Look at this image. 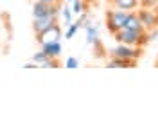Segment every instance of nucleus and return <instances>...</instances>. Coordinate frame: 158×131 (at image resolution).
I'll return each instance as SVG.
<instances>
[{
  "label": "nucleus",
  "mask_w": 158,
  "mask_h": 131,
  "mask_svg": "<svg viewBox=\"0 0 158 131\" xmlns=\"http://www.w3.org/2000/svg\"><path fill=\"white\" fill-rule=\"evenodd\" d=\"M79 31V27H77V23L76 22H72V23H69L67 25V31H65V38L67 40H72L74 36H76V32Z\"/></svg>",
  "instance_id": "obj_14"
},
{
  "label": "nucleus",
  "mask_w": 158,
  "mask_h": 131,
  "mask_svg": "<svg viewBox=\"0 0 158 131\" xmlns=\"http://www.w3.org/2000/svg\"><path fill=\"white\" fill-rule=\"evenodd\" d=\"M54 23H58V16H54V14L36 16V18H32V31H34V34H40L45 29H49L50 25H54Z\"/></svg>",
  "instance_id": "obj_4"
},
{
  "label": "nucleus",
  "mask_w": 158,
  "mask_h": 131,
  "mask_svg": "<svg viewBox=\"0 0 158 131\" xmlns=\"http://www.w3.org/2000/svg\"><path fill=\"white\" fill-rule=\"evenodd\" d=\"M110 58H120V59H131L137 61L142 56V49L137 45H124V43H117V47L108 49L106 51Z\"/></svg>",
  "instance_id": "obj_1"
},
{
  "label": "nucleus",
  "mask_w": 158,
  "mask_h": 131,
  "mask_svg": "<svg viewBox=\"0 0 158 131\" xmlns=\"http://www.w3.org/2000/svg\"><path fill=\"white\" fill-rule=\"evenodd\" d=\"M156 67H158V59H156Z\"/></svg>",
  "instance_id": "obj_24"
},
{
  "label": "nucleus",
  "mask_w": 158,
  "mask_h": 131,
  "mask_svg": "<svg viewBox=\"0 0 158 131\" xmlns=\"http://www.w3.org/2000/svg\"><path fill=\"white\" fill-rule=\"evenodd\" d=\"M138 18L146 31L156 29L158 27V11L155 7H138Z\"/></svg>",
  "instance_id": "obj_3"
},
{
  "label": "nucleus",
  "mask_w": 158,
  "mask_h": 131,
  "mask_svg": "<svg viewBox=\"0 0 158 131\" xmlns=\"http://www.w3.org/2000/svg\"><path fill=\"white\" fill-rule=\"evenodd\" d=\"M61 40V27L59 23H54L50 25L49 29H45L43 32L36 34V41L38 43H43V41H59Z\"/></svg>",
  "instance_id": "obj_6"
},
{
  "label": "nucleus",
  "mask_w": 158,
  "mask_h": 131,
  "mask_svg": "<svg viewBox=\"0 0 158 131\" xmlns=\"http://www.w3.org/2000/svg\"><path fill=\"white\" fill-rule=\"evenodd\" d=\"M40 45H41V51L45 52L49 58H59L61 52H63V47H61L59 41H43Z\"/></svg>",
  "instance_id": "obj_7"
},
{
  "label": "nucleus",
  "mask_w": 158,
  "mask_h": 131,
  "mask_svg": "<svg viewBox=\"0 0 158 131\" xmlns=\"http://www.w3.org/2000/svg\"><path fill=\"white\" fill-rule=\"evenodd\" d=\"M65 67H67V68H77L79 67V59L77 58H74V56H70V58L65 59Z\"/></svg>",
  "instance_id": "obj_19"
},
{
  "label": "nucleus",
  "mask_w": 158,
  "mask_h": 131,
  "mask_svg": "<svg viewBox=\"0 0 158 131\" xmlns=\"http://www.w3.org/2000/svg\"><path fill=\"white\" fill-rule=\"evenodd\" d=\"M94 49H95V56H97V58H102V56H106V54H104V49H102V43H101V40H97L95 41V43H94Z\"/></svg>",
  "instance_id": "obj_20"
},
{
  "label": "nucleus",
  "mask_w": 158,
  "mask_h": 131,
  "mask_svg": "<svg viewBox=\"0 0 158 131\" xmlns=\"http://www.w3.org/2000/svg\"><path fill=\"white\" fill-rule=\"evenodd\" d=\"M40 2H45V4H63V0H40Z\"/></svg>",
  "instance_id": "obj_22"
},
{
  "label": "nucleus",
  "mask_w": 158,
  "mask_h": 131,
  "mask_svg": "<svg viewBox=\"0 0 158 131\" xmlns=\"http://www.w3.org/2000/svg\"><path fill=\"white\" fill-rule=\"evenodd\" d=\"M126 29H131V31H137V32H142L146 31L140 23V18H138V13L137 11H129L128 13V18H126V23H124Z\"/></svg>",
  "instance_id": "obj_8"
},
{
  "label": "nucleus",
  "mask_w": 158,
  "mask_h": 131,
  "mask_svg": "<svg viewBox=\"0 0 158 131\" xmlns=\"http://www.w3.org/2000/svg\"><path fill=\"white\" fill-rule=\"evenodd\" d=\"M128 13L129 11H122V9H110L106 11V27L111 34H115L118 29L124 27L126 23V18H128Z\"/></svg>",
  "instance_id": "obj_2"
},
{
  "label": "nucleus",
  "mask_w": 158,
  "mask_h": 131,
  "mask_svg": "<svg viewBox=\"0 0 158 131\" xmlns=\"http://www.w3.org/2000/svg\"><path fill=\"white\" fill-rule=\"evenodd\" d=\"M85 31H86V43L88 45H94L99 40V29L95 25L88 23V25H85Z\"/></svg>",
  "instance_id": "obj_11"
},
{
  "label": "nucleus",
  "mask_w": 158,
  "mask_h": 131,
  "mask_svg": "<svg viewBox=\"0 0 158 131\" xmlns=\"http://www.w3.org/2000/svg\"><path fill=\"white\" fill-rule=\"evenodd\" d=\"M23 68H40V65H36L34 61H31V63H25L23 65Z\"/></svg>",
  "instance_id": "obj_21"
},
{
  "label": "nucleus",
  "mask_w": 158,
  "mask_h": 131,
  "mask_svg": "<svg viewBox=\"0 0 158 131\" xmlns=\"http://www.w3.org/2000/svg\"><path fill=\"white\" fill-rule=\"evenodd\" d=\"M47 59H49V56H47V54H45V52H43V51L36 52V54L32 56V61H34L36 65H40V67H41V65H43V63H45V61H47Z\"/></svg>",
  "instance_id": "obj_18"
},
{
  "label": "nucleus",
  "mask_w": 158,
  "mask_h": 131,
  "mask_svg": "<svg viewBox=\"0 0 158 131\" xmlns=\"http://www.w3.org/2000/svg\"><path fill=\"white\" fill-rule=\"evenodd\" d=\"M70 9H72L74 14H81L83 11H86V2H85V0H74Z\"/></svg>",
  "instance_id": "obj_12"
},
{
  "label": "nucleus",
  "mask_w": 158,
  "mask_h": 131,
  "mask_svg": "<svg viewBox=\"0 0 158 131\" xmlns=\"http://www.w3.org/2000/svg\"><path fill=\"white\" fill-rule=\"evenodd\" d=\"M76 23H77L79 29H81V27H85V25H88V23H92V22L88 20V13H86V11H83L81 14H77V22H76Z\"/></svg>",
  "instance_id": "obj_17"
},
{
  "label": "nucleus",
  "mask_w": 158,
  "mask_h": 131,
  "mask_svg": "<svg viewBox=\"0 0 158 131\" xmlns=\"http://www.w3.org/2000/svg\"><path fill=\"white\" fill-rule=\"evenodd\" d=\"M106 67L108 68H133V67H137V61L120 59V58H110L106 61Z\"/></svg>",
  "instance_id": "obj_9"
},
{
  "label": "nucleus",
  "mask_w": 158,
  "mask_h": 131,
  "mask_svg": "<svg viewBox=\"0 0 158 131\" xmlns=\"http://www.w3.org/2000/svg\"><path fill=\"white\" fill-rule=\"evenodd\" d=\"M65 2H69V4H72V2H74V0H65Z\"/></svg>",
  "instance_id": "obj_23"
},
{
  "label": "nucleus",
  "mask_w": 158,
  "mask_h": 131,
  "mask_svg": "<svg viewBox=\"0 0 158 131\" xmlns=\"http://www.w3.org/2000/svg\"><path fill=\"white\" fill-rule=\"evenodd\" d=\"M115 9L122 11H137L138 9V0H108Z\"/></svg>",
  "instance_id": "obj_10"
},
{
  "label": "nucleus",
  "mask_w": 158,
  "mask_h": 131,
  "mask_svg": "<svg viewBox=\"0 0 158 131\" xmlns=\"http://www.w3.org/2000/svg\"><path fill=\"white\" fill-rule=\"evenodd\" d=\"M138 34L137 31H131V29H126V27H122V29H118L115 34H113V38L117 43H124V45H137V40H138Z\"/></svg>",
  "instance_id": "obj_5"
},
{
  "label": "nucleus",
  "mask_w": 158,
  "mask_h": 131,
  "mask_svg": "<svg viewBox=\"0 0 158 131\" xmlns=\"http://www.w3.org/2000/svg\"><path fill=\"white\" fill-rule=\"evenodd\" d=\"M149 41H151V40H149V32H148V31H142V32L138 34V40H137V47H140V49H144V47L148 45Z\"/></svg>",
  "instance_id": "obj_15"
},
{
  "label": "nucleus",
  "mask_w": 158,
  "mask_h": 131,
  "mask_svg": "<svg viewBox=\"0 0 158 131\" xmlns=\"http://www.w3.org/2000/svg\"><path fill=\"white\" fill-rule=\"evenodd\" d=\"M61 67V63H59V58H49V59L45 61L40 68H59Z\"/></svg>",
  "instance_id": "obj_16"
},
{
  "label": "nucleus",
  "mask_w": 158,
  "mask_h": 131,
  "mask_svg": "<svg viewBox=\"0 0 158 131\" xmlns=\"http://www.w3.org/2000/svg\"><path fill=\"white\" fill-rule=\"evenodd\" d=\"M59 14H61V18L65 20V25H69V23H72V16H74V13H72V9L70 7H61V11H59Z\"/></svg>",
  "instance_id": "obj_13"
}]
</instances>
